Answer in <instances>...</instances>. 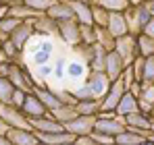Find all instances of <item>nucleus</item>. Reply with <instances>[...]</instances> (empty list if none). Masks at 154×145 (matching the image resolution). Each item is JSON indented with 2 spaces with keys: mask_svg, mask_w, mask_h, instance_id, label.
<instances>
[{
  "mask_svg": "<svg viewBox=\"0 0 154 145\" xmlns=\"http://www.w3.org/2000/svg\"><path fill=\"white\" fill-rule=\"evenodd\" d=\"M94 129L100 131V133L110 135V137H117V135H121L127 126H125L123 118H119L115 112H100L98 118H96V126H94Z\"/></svg>",
  "mask_w": 154,
  "mask_h": 145,
  "instance_id": "obj_3",
  "label": "nucleus"
},
{
  "mask_svg": "<svg viewBox=\"0 0 154 145\" xmlns=\"http://www.w3.org/2000/svg\"><path fill=\"white\" fill-rule=\"evenodd\" d=\"M125 91L127 89H125V85H123L121 79L115 81V83H110L106 96L100 99V112H115L117 106H119V102H121V97L125 96Z\"/></svg>",
  "mask_w": 154,
  "mask_h": 145,
  "instance_id": "obj_6",
  "label": "nucleus"
},
{
  "mask_svg": "<svg viewBox=\"0 0 154 145\" xmlns=\"http://www.w3.org/2000/svg\"><path fill=\"white\" fill-rule=\"evenodd\" d=\"M142 83L154 85V56L144 58V75H142Z\"/></svg>",
  "mask_w": 154,
  "mask_h": 145,
  "instance_id": "obj_37",
  "label": "nucleus"
},
{
  "mask_svg": "<svg viewBox=\"0 0 154 145\" xmlns=\"http://www.w3.org/2000/svg\"><path fill=\"white\" fill-rule=\"evenodd\" d=\"M85 85L90 87V91H92L94 99H98V102H100V99L106 96L108 87H110V81H108V77H106L104 72L88 71V75H85Z\"/></svg>",
  "mask_w": 154,
  "mask_h": 145,
  "instance_id": "obj_7",
  "label": "nucleus"
},
{
  "mask_svg": "<svg viewBox=\"0 0 154 145\" xmlns=\"http://www.w3.org/2000/svg\"><path fill=\"white\" fill-rule=\"evenodd\" d=\"M92 15H94V25L98 27V29H104L106 25H108V19H110V13L102 8V6H96V4H92Z\"/></svg>",
  "mask_w": 154,
  "mask_h": 145,
  "instance_id": "obj_34",
  "label": "nucleus"
},
{
  "mask_svg": "<svg viewBox=\"0 0 154 145\" xmlns=\"http://www.w3.org/2000/svg\"><path fill=\"white\" fill-rule=\"evenodd\" d=\"M52 54H54V44H52V40H40L38 46L33 48L31 62H33L35 67L50 64V62H52Z\"/></svg>",
  "mask_w": 154,
  "mask_h": 145,
  "instance_id": "obj_14",
  "label": "nucleus"
},
{
  "mask_svg": "<svg viewBox=\"0 0 154 145\" xmlns=\"http://www.w3.org/2000/svg\"><path fill=\"white\" fill-rule=\"evenodd\" d=\"M8 15H11V17H15V19H19V21H31V19H35V17H40V15H38L35 10L27 8L25 4L11 8V13H8Z\"/></svg>",
  "mask_w": 154,
  "mask_h": 145,
  "instance_id": "obj_35",
  "label": "nucleus"
},
{
  "mask_svg": "<svg viewBox=\"0 0 154 145\" xmlns=\"http://www.w3.org/2000/svg\"><path fill=\"white\" fill-rule=\"evenodd\" d=\"M73 91V96H75V102H85V99H94L92 96V91H90V87L83 83V85H79L77 89H71Z\"/></svg>",
  "mask_w": 154,
  "mask_h": 145,
  "instance_id": "obj_39",
  "label": "nucleus"
},
{
  "mask_svg": "<svg viewBox=\"0 0 154 145\" xmlns=\"http://www.w3.org/2000/svg\"><path fill=\"white\" fill-rule=\"evenodd\" d=\"M0 6H2V0H0Z\"/></svg>",
  "mask_w": 154,
  "mask_h": 145,
  "instance_id": "obj_56",
  "label": "nucleus"
},
{
  "mask_svg": "<svg viewBox=\"0 0 154 145\" xmlns=\"http://www.w3.org/2000/svg\"><path fill=\"white\" fill-rule=\"evenodd\" d=\"M50 116L54 120H58L60 124H67V122L73 120V118H77V110H75V106H60L54 112H50Z\"/></svg>",
  "mask_w": 154,
  "mask_h": 145,
  "instance_id": "obj_29",
  "label": "nucleus"
},
{
  "mask_svg": "<svg viewBox=\"0 0 154 145\" xmlns=\"http://www.w3.org/2000/svg\"><path fill=\"white\" fill-rule=\"evenodd\" d=\"M142 145H154V143H152V141H148V139H146V141H144Z\"/></svg>",
  "mask_w": 154,
  "mask_h": 145,
  "instance_id": "obj_53",
  "label": "nucleus"
},
{
  "mask_svg": "<svg viewBox=\"0 0 154 145\" xmlns=\"http://www.w3.org/2000/svg\"><path fill=\"white\" fill-rule=\"evenodd\" d=\"M115 52L125 60V64H133L135 62V58H140V52H137V37L135 35H123V37H119V40H115Z\"/></svg>",
  "mask_w": 154,
  "mask_h": 145,
  "instance_id": "obj_4",
  "label": "nucleus"
},
{
  "mask_svg": "<svg viewBox=\"0 0 154 145\" xmlns=\"http://www.w3.org/2000/svg\"><path fill=\"white\" fill-rule=\"evenodd\" d=\"M15 85L6 79V77H0V104H11L13 96H15Z\"/></svg>",
  "mask_w": 154,
  "mask_h": 145,
  "instance_id": "obj_32",
  "label": "nucleus"
},
{
  "mask_svg": "<svg viewBox=\"0 0 154 145\" xmlns=\"http://www.w3.org/2000/svg\"><path fill=\"white\" fill-rule=\"evenodd\" d=\"M33 35H35V31H33V19H31V21H23V23L19 25V27L8 35V42H11L17 50L25 52L27 44L33 40Z\"/></svg>",
  "mask_w": 154,
  "mask_h": 145,
  "instance_id": "obj_8",
  "label": "nucleus"
},
{
  "mask_svg": "<svg viewBox=\"0 0 154 145\" xmlns=\"http://www.w3.org/2000/svg\"><path fill=\"white\" fill-rule=\"evenodd\" d=\"M6 139L13 145H38L40 139L31 129H8L6 131Z\"/></svg>",
  "mask_w": 154,
  "mask_h": 145,
  "instance_id": "obj_20",
  "label": "nucleus"
},
{
  "mask_svg": "<svg viewBox=\"0 0 154 145\" xmlns=\"http://www.w3.org/2000/svg\"><path fill=\"white\" fill-rule=\"evenodd\" d=\"M92 137L96 139V143L98 145H115V137H110V135H106V133H100V131H92Z\"/></svg>",
  "mask_w": 154,
  "mask_h": 145,
  "instance_id": "obj_41",
  "label": "nucleus"
},
{
  "mask_svg": "<svg viewBox=\"0 0 154 145\" xmlns=\"http://www.w3.org/2000/svg\"><path fill=\"white\" fill-rule=\"evenodd\" d=\"M2 42H4V37H2V35H0V48H2Z\"/></svg>",
  "mask_w": 154,
  "mask_h": 145,
  "instance_id": "obj_54",
  "label": "nucleus"
},
{
  "mask_svg": "<svg viewBox=\"0 0 154 145\" xmlns=\"http://www.w3.org/2000/svg\"><path fill=\"white\" fill-rule=\"evenodd\" d=\"M135 112H140L137 97L133 96V93H129V91H125V96L121 97V102H119V106H117L115 114H117L119 118H127L129 114H135Z\"/></svg>",
  "mask_w": 154,
  "mask_h": 145,
  "instance_id": "obj_22",
  "label": "nucleus"
},
{
  "mask_svg": "<svg viewBox=\"0 0 154 145\" xmlns=\"http://www.w3.org/2000/svg\"><path fill=\"white\" fill-rule=\"evenodd\" d=\"M144 141H146V137L131 131V129H125L121 135L115 137V145H142Z\"/></svg>",
  "mask_w": 154,
  "mask_h": 145,
  "instance_id": "obj_25",
  "label": "nucleus"
},
{
  "mask_svg": "<svg viewBox=\"0 0 154 145\" xmlns=\"http://www.w3.org/2000/svg\"><path fill=\"white\" fill-rule=\"evenodd\" d=\"M67 62H69V60H65V58H58V60L52 64V67H54V72H52V75H54L58 81H63V79L67 77Z\"/></svg>",
  "mask_w": 154,
  "mask_h": 145,
  "instance_id": "obj_40",
  "label": "nucleus"
},
{
  "mask_svg": "<svg viewBox=\"0 0 154 145\" xmlns=\"http://www.w3.org/2000/svg\"><path fill=\"white\" fill-rule=\"evenodd\" d=\"M21 112L27 116V120L44 118V116H48V114H50V112H48V108L42 104V99L35 96L33 91L25 96V102H23V106H21Z\"/></svg>",
  "mask_w": 154,
  "mask_h": 145,
  "instance_id": "obj_10",
  "label": "nucleus"
},
{
  "mask_svg": "<svg viewBox=\"0 0 154 145\" xmlns=\"http://www.w3.org/2000/svg\"><path fill=\"white\" fill-rule=\"evenodd\" d=\"M152 133H154V118H152Z\"/></svg>",
  "mask_w": 154,
  "mask_h": 145,
  "instance_id": "obj_55",
  "label": "nucleus"
},
{
  "mask_svg": "<svg viewBox=\"0 0 154 145\" xmlns=\"http://www.w3.org/2000/svg\"><path fill=\"white\" fill-rule=\"evenodd\" d=\"M2 4H6L8 8H15V6H21L23 0H2Z\"/></svg>",
  "mask_w": 154,
  "mask_h": 145,
  "instance_id": "obj_45",
  "label": "nucleus"
},
{
  "mask_svg": "<svg viewBox=\"0 0 154 145\" xmlns=\"http://www.w3.org/2000/svg\"><path fill=\"white\" fill-rule=\"evenodd\" d=\"M144 33L148 35V37H154V17H152V21L146 25V29H144Z\"/></svg>",
  "mask_w": 154,
  "mask_h": 145,
  "instance_id": "obj_44",
  "label": "nucleus"
},
{
  "mask_svg": "<svg viewBox=\"0 0 154 145\" xmlns=\"http://www.w3.org/2000/svg\"><path fill=\"white\" fill-rule=\"evenodd\" d=\"M38 145H44V143H38Z\"/></svg>",
  "mask_w": 154,
  "mask_h": 145,
  "instance_id": "obj_59",
  "label": "nucleus"
},
{
  "mask_svg": "<svg viewBox=\"0 0 154 145\" xmlns=\"http://www.w3.org/2000/svg\"><path fill=\"white\" fill-rule=\"evenodd\" d=\"M123 122H125L127 129L140 133V135H144L146 139H148V135L152 133V116H148V114H144V112L129 114L127 118H123Z\"/></svg>",
  "mask_w": 154,
  "mask_h": 145,
  "instance_id": "obj_12",
  "label": "nucleus"
},
{
  "mask_svg": "<svg viewBox=\"0 0 154 145\" xmlns=\"http://www.w3.org/2000/svg\"><path fill=\"white\" fill-rule=\"evenodd\" d=\"M40 143L44 145H69L75 143V137L67 131H60V133H48V135H38Z\"/></svg>",
  "mask_w": 154,
  "mask_h": 145,
  "instance_id": "obj_23",
  "label": "nucleus"
},
{
  "mask_svg": "<svg viewBox=\"0 0 154 145\" xmlns=\"http://www.w3.org/2000/svg\"><path fill=\"white\" fill-rule=\"evenodd\" d=\"M6 131H8V124L2 122V118H0V135H6Z\"/></svg>",
  "mask_w": 154,
  "mask_h": 145,
  "instance_id": "obj_47",
  "label": "nucleus"
},
{
  "mask_svg": "<svg viewBox=\"0 0 154 145\" xmlns=\"http://www.w3.org/2000/svg\"><path fill=\"white\" fill-rule=\"evenodd\" d=\"M125 21H127L129 27V33L131 35H140L144 33L146 25L152 21V13L148 8V2H142V4H135V6H129L125 10Z\"/></svg>",
  "mask_w": 154,
  "mask_h": 145,
  "instance_id": "obj_1",
  "label": "nucleus"
},
{
  "mask_svg": "<svg viewBox=\"0 0 154 145\" xmlns=\"http://www.w3.org/2000/svg\"><path fill=\"white\" fill-rule=\"evenodd\" d=\"M148 141H152V143H154V133H150V135H148Z\"/></svg>",
  "mask_w": 154,
  "mask_h": 145,
  "instance_id": "obj_52",
  "label": "nucleus"
},
{
  "mask_svg": "<svg viewBox=\"0 0 154 145\" xmlns=\"http://www.w3.org/2000/svg\"><path fill=\"white\" fill-rule=\"evenodd\" d=\"M8 13H11V8H8L6 4H2V6H0V19H4V17H8Z\"/></svg>",
  "mask_w": 154,
  "mask_h": 145,
  "instance_id": "obj_46",
  "label": "nucleus"
},
{
  "mask_svg": "<svg viewBox=\"0 0 154 145\" xmlns=\"http://www.w3.org/2000/svg\"><path fill=\"white\" fill-rule=\"evenodd\" d=\"M142 2H148V0H129V4H131V6H135V4H142Z\"/></svg>",
  "mask_w": 154,
  "mask_h": 145,
  "instance_id": "obj_50",
  "label": "nucleus"
},
{
  "mask_svg": "<svg viewBox=\"0 0 154 145\" xmlns=\"http://www.w3.org/2000/svg\"><path fill=\"white\" fill-rule=\"evenodd\" d=\"M85 75H88V67L81 60H69L67 62V77L69 79L77 81V79H83Z\"/></svg>",
  "mask_w": 154,
  "mask_h": 145,
  "instance_id": "obj_31",
  "label": "nucleus"
},
{
  "mask_svg": "<svg viewBox=\"0 0 154 145\" xmlns=\"http://www.w3.org/2000/svg\"><path fill=\"white\" fill-rule=\"evenodd\" d=\"M148 8H150V13H152V17H154V0H148Z\"/></svg>",
  "mask_w": 154,
  "mask_h": 145,
  "instance_id": "obj_51",
  "label": "nucleus"
},
{
  "mask_svg": "<svg viewBox=\"0 0 154 145\" xmlns=\"http://www.w3.org/2000/svg\"><path fill=\"white\" fill-rule=\"evenodd\" d=\"M98 46H102L106 52L115 50V37H112L106 29H98Z\"/></svg>",
  "mask_w": 154,
  "mask_h": 145,
  "instance_id": "obj_38",
  "label": "nucleus"
},
{
  "mask_svg": "<svg viewBox=\"0 0 154 145\" xmlns=\"http://www.w3.org/2000/svg\"><path fill=\"white\" fill-rule=\"evenodd\" d=\"M25 91H21V89H17V91H15V96H13V102H11V104H13V106H17V108H21V106H23V102H25Z\"/></svg>",
  "mask_w": 154,
  "mask_h": 145,
  "instance_id": "obj_43",
  "label": "nucleus"
},
{
  "mask_svg": "<svg viewBox=\"0 0 154 145\" xmlns=\"http://www.w3.org/2000/svg\"><path fill=\"white\" fill-rule=\"evenodd\" d=\"M58 40L65 46H71V48L79 46V23L77 21L58 23Z\"/></svg>",
  "mask_w": 154,
  "mask_h": 145,
  "instance_id": "obj_15",
  "label": "nucleus"
},
{
  "mask_svg": "<svg viewBox=\"0 0 154 145\" xmlns=\"http://www.w3.org/2000/svg\"><path fill=\"white\" fill-rule=\"evenodd\" d=\"M0 118L8 124V129H31L27 116L21 112V108L13 104H0Z\"/></svg>",
  "mask_w": 154,
  "mask_h": 145,
  "instance_id": "obj_5",
  "label": "nucleus"
},
{
  "mask_svg": "<svg viewBox=\"0 0 154 145\" xmlns=\"http://www.w3.org/2000/svg\"><path fill=\"white\" fill-rule=\"evenodd\" d=\"M152 118H154V112H152Z\"/></svg>",
  "mask_w": 154,
  "mask_h": 145,
  "instance_id": "obj_60",
  "label": "nucleus"
},
{
  "mask_svg": "<svg viewBox=\"0 0 154 145\" xmlns=\"http://www.w3.org/2000/svg\"><path fill=\"white\" fill-rule=\"evenodd\" d=\"M125 69H127L125 60H123L115 50H110V52L106 54V64H104V75L108 77V81H110V83L119 81V79L123 77Z\"/></svg>",
  "mask_w": 154,
  "mask_h": 145,
  "instance_id": "obj_11",
  "label": "nucleus"
},
{
  "mask_svg": "<svg viewBox=\"0 0 154 145\" xmlns=\"http://www.w3.org/2000/svg\"><path fill=\"white\" fill-rule=\"evenodd\" d=\"M0 145H13V143L6 139V135H0Z\"/></svg>",
  "mask_w": 154,
  "mask_h": 145,
  "instance_id": "obj_49",
  "label": "nucleus"
},
{
  "mask_svg": "<svg viewBox=\"0 0 154 145\" xmlns=\"http://www.w3.org/2000/svg\"><path fill=\"white\" fill-rule=\"evenodd\" d=\"M33 31L42 40H52V37H58V23H54L50 17L44 13V15L33 19Z\"/></svg>",
  "mask_w": 154,
  "mask_h": 145,
  "instance_id": "obj_13",
  "label": "nucleus"
},
{
  "mask_svg": "<svg viewBox=\"0 0 154 145\" xmlns=\"http://www.w3.org/2000/svg\"><path fill=\"white\" fill-rule=\"evenodd\" d=\"M46 15L50 17L54 23L75 21V13H73V8H71V4H69V2H63V0H56L50 8H48V13H46Z\"/></svg>",
  "mask_w": 154,
  "mask_h": 145,
  "instance_id": "obj_18",
  "label": "nucleus"
},
{
  "mask_svg": "<svg viewBox=\"0 0 154 145\" xmlns=\"http://www.w3.org/2000/svg\"><path fill=\"white\" fill-rule=\"evenodd\" d=\"M54 2H56V0H23V4H25L27 8L35 10L38 15H44V13H48V8H50Z\"/></svg>",
  "mask_w": 154,
  "mask_h": 145,
  "instance_id": "obj_36",
  "label": "nucleus"
},
{
  "mask_svg": "<svg viewBox=\"0 0 154 145\" xmlns=\"http://www.w3.org/2000/svg\"><path fill=\"white\" fill-rule=\"evenodd\" d=\"M115 40L123 37L129 33V27H127V21H125V13H110V19H108V25L104 27Z\"/></svg>",
  "mask_w": 154,
  "mask_h": 145,
  "instance_id": "obj_21",
  "label": "nucleus"
},
{
  "mask_svg": "<svg viewBox=\"0 0 154 145\" xmlns=\"http://www.w3.org/2000/svg\"><path fill=\"white\" fill-rule=\"evenodd\" d=\"M4 62H11V60L6 58V54H4V50L0 48V64H4Z\"/></svg>",
  "mask_w": 154,
  "mask_h": 145,
  "instance_id": "obj_48",
  "label": "nucleus"
},
{
  "mask_svg": "<svg viewBox=\"0 0 154 145\" xmlns=\"http://www.w3.org/2000/svg\"><path fill=\"white\" fill-rule=\"evenodd\" d=\"M73 13H75V21L79 25H94V15H92V2L90 0H69Z\"/></svg>",
  "mask_w": 154,
  "mask_h": 145,
  "instance_id": "obj_19",
  "label": "nucleus"
},
{
  "mask_svg": "<svg viewBox=\"0 0 154 145\" xmlns=\"http://www.w3.org/2000/svg\"><path fill=\"white\" fill-rule=\"evenodd\" d=\"M33 93L42 99V104L48 108V112H54L56 108H60L63 104H60V99L56 96V89L50 87V85H46V83H38L35 85V89H33Z\"/></svg>",
  "mask_w": 154,
  "mask_h": 145,
  "instance_id": "obj_16",
  "label": "nucleus"
},
{
  "mask_svg": "<svg viewBox=\"0 0 154 145\" xmlns=\"http://www.w3.org/2000/svg\"><path fill=\"white\" fill-rule=\"evenodd\" d=\"M106 50L102 46H94V54H92V62L88 67V71H98V72H104V64H106Z\"/></svg>",
  "mask_w": 154,
  "mask_h": 145,
  "instance_id": "obj_28",
  "label": "nucleus"
},
{
  "mask_svg": "<svg viewBox=\"0 0 154 145\" xmlns=\"http://www.w3.org/2000/svg\"><path fill=\"white\" fill-rule=\"evenodd\" d=\"M92 4H96V6H102L106 8L108 13H125L129 6V0H90Z\"/></svg>",
  "mask_w": 154,
  "mask_h": 145,
  "instance_id": "obj_26",
  "label": "nucleus"
},
{
  "mask_svg": "<svg viewBox=\"0 0 154 145\" xmlns=\"http://www.w3.org/2000/svg\"><path fill=\"white\" fill-rule=\"evenodd\" d=\"M69 145H75V143H69Z\"/></svg>",
  "mask_w": 154,
  "mask_h": 145,
  "instance_id": "obj_58",
  "label": "nucleus"
},
{
  "mask_svg": "<svg viewBox=\"0 0 154 145\" xmlns=\"http://www.w3.org/2000/svg\"><path fill=\"white\" fill-rule=\"evenodd\" d=\"M29 126H31V131H33L35 135H48V133H60V131H65V124L54 120L50 114L44 116V118L29 120Z\"/></svg>",
  "mask_w": 154,
  "mask_h": 145,
  "instance_id": "obj_17",
  "label": "nucleus"
},
{
  "mask_svg": "<svg viewBox=\"0 0 154 145\" xmlns=\"http://www.w3.org/2000/svg\"><path fill=\"white\" fill-rule=\"evenodd\" d=\"M137 52L142 58L154 56V37H148L146 33H140L137 35Z\"/></svg>",
  "mask_w": 154,
  "mask_h": 145,
  "instance_id": "obj_30",
  "label": "nucleus"
},
{
  "mask_svg": "<svg viewBox=\"0 0 154 145\" xmlns=\"http://www.w3.org/2000/svg\"><path fill=\"white\" fill-rule=\"evenodd\" d=\"M6 79L15 85V89H21L25 93H31L35 89V85H38V81L33 79V75L29 72V69H27L25 64H13Z\"/></svg>",
  "mask_w": 154,
  "mask_h": 145,
  "instance_id": "obj_2",
  "label": "nucleus"
},
{
  "mask_svg": "<svg viewBox=\"0 0 154 145\" xmlns=\"http://www.w3.org/2000/svg\"><path fill=\"white\" fill-rule=\"evenodd\" d=\"M79 44L96 46L98 44V27L96 25H79Z\"/></svg>",
  "mask_w": 154,
  "mask_h": 145,
  "instance_id": "obj_24",
  "label": "nucleus"
},
{
  "mask_svg": "<svg viewBox=\"0 0 154 145\" xmlns=\"http://www.w3.org/2000/svg\"><path fill=\"white\" fill-rule=\"evenodd\" d=\"M96 118H98V116H79V114H77V118H73L71 122L65 124V131L71 133L75 139L77 137L92 135V131H94V126H96Z\"/></svg>",
  "mask_w": 154,
  "mask_h": 145,
  "instance_id": "obj_9",
  "label": "nucleus"
},
{
  "mask_svg": "<svg viewBox=\"0 0 154 145\" xmlns=\"http://www.w3.org/2000/svg\"><path fill=\"white\" fill-rule=\"evenodd\" d=\"M63 2H69V0H63Z\"/></svg>",
  "mask_w": 154,
  "mask_h": 145,
  "instance_id": "obj_57",
  "label": "nucleus"
},
{
  "mask_svg": "<svg viewBox=\"0 0 154 145\" xmlns=\"http://www.w3.org/2000/svg\"><path fill=\"white\" fill-rule=\"evenodd\" d=\"M75 110L79 116H98L100 114V102L98 99H85V102H77Z\"/></svg>",
  "mask_w": 154,
  "mask_h": 145,
  "instance_id": "obj_27",
  "label": "nucleus"
},
{
  "mask_svg": "<svg viewBox=\"0 0 154 145\" xmlns=\"http://www.w3.org/2000/svg\"><path fill=\"white\" fill-rule=\"evenodd\" d=\"M52 72H54V67H52V64H44V67H38V77H40V79H42L44 83H46V79L50 77Z\"/></svg>",
  "mask_w": 154,
  "mask_h": 145,
  "instance_id": "obj_42",
  "label": "nucleus"
},
{
  "mask_svg": "<svg viewBox=\"0 0 154 145\" xmlns=\"http://www.w3.org/2000/svg\"><path fill=\"white\" fill-rule=\"evenodd\" d=\"M23 23V21H19V19H15V17H4V19H0V35L4 37V40H8V35L19 27V25Z\"/></svg>",
  "mask_w": 154,
  "mask_h": 145,
  "instance_id": "obj_33",
  "label": "nucleus"
}]
</instances>
